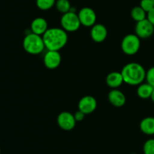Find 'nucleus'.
<instances>
[{
  "label": "nucleus",
  "instance_id": "f257e3e1",
  "mask_svg": "<svg viewBox=\"0 0 154 154\" xmlns=\"http://www.w3.org/2000/svg\"><path fill=\"white\" fill-rule=\"evenodd\" d=\"M42 38L45 48L48 51H59L66 46L68 42L67 32L63 28L48 29Z\"/></svg>",
  "mask_w": 154,
  "mask_h": 154
},
{
  "label": "nucleus",
  "instance_id": "f03ea898",
  "mask_svg": "<svg viewBox=\"0 0 154 154\" xmlns=\"http://www.w3.org/2000/svg\"><path fill=\"white\" fill-rule=\"evenodd\" d=\"M121 74L124 82L132 86L140 85L146 78L145 69L141 64L137 63H130L125 65Z\"/></svg>",
  "mask_w": 154,
  "mask_h": 154
},
{
  "label": "nucleus",
  "instance_id": "7ed1b4c3",
  "mask_svg": "<svg viewBox=\"0 0 154 154\" xmlns=\"http://www.w3.org/2000/svg\"><path fill=\"white\" fill-rule=\"evenodd\" d=\"M23 46L28 54L32 55L41 54L45 48L42 36L33 32L27 34L25 36L23 42Z\"/></svg>",
  "mask_w": 154,
  "mask_h": 154
},
{
  "label": "nucleus",
  "instance_id": "20e7f679",
  "mask_svg": "<svg viewBox=\"0 0 154 154\" xmlns=\"http://www.w3.org/2000/svg\"><path fill=\"white\" fill-rule=\"evenodd\" d=\"M141 47L140 38L136 34H129L125 36L121 42L122 51L124 54L132 56L138 52Z\"/></svg>",
  "mask_w": 154,
  "mask_h": 154
},
{
  "label": "nucleus",
  "instance_id": "39448f33",
  "mask_svg": "<svg viewBox=\"0 0 154 154\" xmlns=\"http://www.w3.org/2000/svg\"><path fill=\"white\" fill-rule=\"evenodd\" d=\"M60 23L62 28L65 31L70 32L77 31L81 25L78 15L72 11L63 14L60 20Z\"/></svg>",
  "mask_w": 154,
  "mask_h": 154
},
{
  "label": "nucleus",
  "instance_id": "423d86ee",
  "mask_svg": "<svg viewBox=\"0 0 154 154\" xmlns=\"http://www.w3.org/2000/svg\"><path fill=\"white\" fill-rule=\"evenodd\" d=\"M135 34L140 38H148L154 32V26L147 18L137 22L135 26Z\"/></svg>",
  "mask_w": 154,
  "mask_h": 154
},
{
  "label": "nucleus",
  "instance_id": "0eeeda50",
  "mask_svg": "<svg viewBox=\"0 0 154 154\" xmlns=\"http://www.w3.org/2000/svg\"><path fill=\"white\" fill-rule=\"evenodd\" d=\"M78 15L81 25L86 27H92L96 24V12L90 8H83L79 11Z\"/></svg>",
  "mask_w": 154,
  "mask_h": 154
},
{
  "label": "nucleus",
  "instance_id": "6e6552de",
  "mask_svg": "<svg viewBox=\"0 0 154 154\" xmlns=\"http://www.w3.org/2000/svg\"><path fill=\"white\" fill-rule=\"evenodd\" d=\"M76 122L75 116L68 111L60 113L57 117V124L65 131L72 130L75 128Z\"/></svg>",
  "mask_w": 154,
  "mask_h": 154
},
{
  "label": "nucleus",
  "instance_id": "1a4fd4ad",
  "mask_svg": "<svg viewBox=\"0 0 154 154\" xmlns=\"http://www.w3.org/2000/svg\"><path fill=\"white\" fill-rule=\"evenodd\" d=\"M96 99L92 96H84L78 102V110L84 114H90L93 113L96 109Z\"/></svg>",
  "mask_w": 154,
  "mask_h": 154
},
{
  "label": "nucleus",
  "instance_id": "9d476101",
  "mask_svg": "<svg viewBox=\"0 0 154 154\" xmlns=\"http://www.w3.org/2000/svg\"><path fill=\"white\" fill-rule=\"evenodd\" d=\"M62 57L59 51H48L44 57V64L48 69H55L61 63Z\"/></svg>",
  "mask_w": 154,
  "mask_h": 154
},
{
  "label": "nucleus",
  "instance_id": "9b49d317",
  "mask_svg": "<svg viewBox=\"0 0 154 154\" xmlns=\"http://www.w3.org/2000/svg\"><path fill=\"white\" fill-rule=\"evenodd\" d=\"M107 35H108V31L106 27L104 25L96 23L92 26L90 30V36L95 42L101 43L104 42L106 39Z\"/></svg>",
  "mask_w": 154,
  "mask_h": 154
},
{
  "label": "nucleus",
  "instance_id": "f8f14e48",
  "mask_svg": "<svg viewBox=\"0 0 154 154\" xmlns=\"http://www.w3.org/2000/svg\"><path fill=\"white\" fill-rule=\"evenodd\" d=\"M108 98L111 105L117 107V108L123 106L126 103V96L123 94V92L117 90V89L111 90L108 93Z\"/></svg>",
  "mask_w": 154,
  "mask_h": 154
},
{
  "label": "nucleus",
  "instance_id": "ddd939ff",
  "mask_svg": "<svg viewBox=\"0 0 154 154\" xmlns=\"http://www.w3.org/2000/svg\"><path fill=\"white\" fill-rule=\"evenodd\" d=\"M48 29V22L42 17H37L32 20L31 23L32 32L35 34L43 35Z\"/></svg>",
  "mask_w": 154,
  "mask_h": 154
},
{
  "label": "nucleus",
  "instance_id": "4468645a",
  "mask_svg": "<svg viewBox=\"0 0 154 154\" xmlns=\"http://www.w3.org/2000/svg\"><path fill=\"white\" fill-rule=\"evenodd\" d=\"M124 82L121 72H113L106 77V84L112 89H117Z\"/></svg>",
  "mask_w": 154,
  "mask_h": 154
},
{
  "label": "nucleus",
  "instance_id": "2eb2a0df",
  "mask_svg": "<svg viewBox=\"0 0 154 154\" xmlns=\"http://www.w3.org/2000/svg\"><path fill=\"white\" fill-rule=\"evenodd\" d=\"M140 129L147 135H154V117H148L143 119L140 123Z\"/></svg>",
  "mask_w": 154,
  "mask_h": 154
},
{
  "label": "nucleus",
  "instance_id": "dca6fc26",
  "mask_svg": "<svg viewBox=\"0 0 154 154\" xmlns=\"http://www.w3.org/2000/svg\"><path fill=\"white\" fill-rule=\"evenodd\" d=\"M153 89L154 87L150 85L148 83H145V84H143L142 83V84H141L138 86V90H137V94H138V96L141 99H149L151 96Z\"/></svg>",
  "mask_w": 154,
  "mask_h": 154
},
{
  "label": "nucleus",
  "instance_id": "f3484780",
  "mask_svg": "<svg viewBox=\"0 0 154 154\" xmlns=\"http://www.w3.org/2000/svg\"><path fill=\"white\" fill-rule=\"evenodd\" d=\"M147 13L141 7V6H136L132 9L131 11V16L132 18L136 22L143 20L147 18Z\"/></svg>",
  "mask_w": 154,
  "mask_h": 154
},
{
  "label": "nucleus",
  "instance_id": "a211bd4d",
  "mask_svg": "<svg viewBox=\"0 0 154 154\" xmlns=\"http://www.w3.org/2000/svg\"><path fill=\"white\" fill-rule=\"evenodd\" d=\"M55 5L57 11L63 14L67 13V12L70 11L72 9L69 0H57Z\"/></svg>",
  "mask_w": 154,
  "mask_h": 154
},
{
  "label": "nucleus",
  "instance_id": "6ab92c4d",
  "mask_svg": "<svg viewBox=\"0 0 154 154\" xmlns=\"http://www.w3.org/2000/svg\"><path fill=\"white\" fill-rule=\"evenodd\" d=\"M57 0H36V5L40 10L48 11L55 5Z\"/></svg>",
  "mask_w": 154,
  "mask_h": 154
},
{
  "label": "nucleus",
  "instance_id": "aec40b11",
  "mask_svg": "<svg viewBox=\"0 0 154 154\" xmlns=\"http://www.w3.org/2000/svg\"><path fill=\"white\" fill-rule=\"evenodd\" d=\"M143 150L144 154H154V138H150L145 141Z\"/></svg>",
  "mask_w": 154,
  "mask_h": 154
},
{
  "label": "nucleus",
  "instance_id": "412c9836",
  "mask_svg": "<svg viewBox=\"0 0 154 154\" xmlns=\"http://www.w3.org/2000/svg\"><path fill=\"white\" fill-rule=\"evenodd\" d=\"M146 81L147 83H148L150 85L154 87V66L149 69L146 72Z\"/></svg>",
  "mask_w": 154,
  "mask_h": 154
},
{
  "label": "nucleus",
  "instance_id": "4be33fe9",
  "mask_svg": "<svg viewBox=\"0 0 154 154\" xmlns=\"http://www.w3.org/2000/svg\"><path fill=\"white\" fill-rule=\"evenodd\" d=\"M140 6L147 13H148L150 11H151L154 8V5L151 0H141V2H140Z\"/></svg>",
  "mask_w": 154,
  "mask_h": 154
},
{
  "label": "nucleus",
  "instance_id": "5701e85b",
  "mask_svg": "<svg viewBox=\"0 0 154 154\" xmlns=\"http://www.w3.org/2000/svg\"><path fill=\"white\" fill-rule=\"evenodd\" d=\"M85 115L86 114H84V113L81 112V111H79V110H78V111H77L74 116H75V120H76V121L80 122V121H82V120H84Z\"/></svg>",
  "mask_w": 154,
  "mask_h": 154
},
{
  "label": "nucleus",
  "instance_id": "b1692460",
  "mask_svg": "<svg viewBox=\"0 0 154 154\" xmlns=\"http://www.w3.org/2000/svg\"><path fill=\"white\" fill-rule=\"evenodd\" d=\"M147 18L149 20H150V22L154 26V8L152 9L151 11H150L147 13Z\"/></svg>",
  "mask_w": 154,
  "mask_h": 154
},
{
  "label": "nucleus",
  "instance_id": "393cba45",
  "mask_svg": "<svg viewBox=\"0 0 154 154\" xmlns=\"http://www.w3.org/2000/svg\"><path fill=\"white\" fill-rule=\"evenodd\" d=\"M150 99H151V100L154 102V89L153 90V93H152V94H151V96H150Z\"/></svg>",
  "mask_w": 154,
  "mask_h": 154
},
{
  "label": "nucleus",
  "instance_id": "a878e982",
  "mask_svg": "<svg viewBox=\"0 0 154 154\" xmlns=\"http://www.w3.org/2000/svg\"><path fill=\"white\" fill-rule=\"evenodd\" d=\"M152 1V2H153V5H154V0H151Z\"/></svg>",
  "mask_w": 154,
  "mask_h": 154
},
{
  "label": "nucleus",
  "instance_id": "bb28decb",
  "mask_svg": "<svg viewBox=\"0 0 154 154\" xmlns=\"http://www.w3.org/2000/svg\"><path fill=\"white\" fill-rule=\"evenodd\" d=\"M0 154H1V149H0Z\"/></svg>",
  "mask_w": 154,
  "mask_h": 154
}]
</instances>
